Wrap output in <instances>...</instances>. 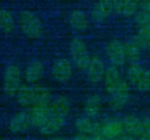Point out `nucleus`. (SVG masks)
I'll use <instances>...</instances> for the list:
<instances>
[{"label":"nucleus","instance_id":"1","mask_svg":"<svg viewBox=\"0 0 150 140\" xmlns=\"http://www.w3.org/2000/svg\"><path fill=\"white\" fill-rule=\"evenodd\" d=\"M69 53L75 67L80 70H86L91 57L84 40L77 37L72 39L69 43Z\"/></svg>","mask_w":150,"mask_h":140},{"label":"nucleus","instance_id":"2","mask_svg":"<svg viewBox=\"0 0 150 140\" xmlns=\"http://www.w3.org/2000/svg\"><path fill=\"white\" fill-rule=\"evenodd\" d=\"M19 25L23 32L30 39H38L42 34L40 18L30 11H23L19 16Z\"/></svg>","mask_w":150,"mask_h":140},{"label":"nucleus","instance_id":"3","mask_svg":"<svg viewBox=\"0 0 150 140\" xmlns=\"http://www.w3.org/2000/svg\"><path fill=\"white\" fill-rule=\"evenodd\" d=\"M21 72L19 68L9 65L4 74V90L9 96H15L21 87Z\"/></svg>","mask_w":150,"mask_h":140},{"label":"nucleus","instance_id":"4","mask_svg":"<svg viewBox=\"0 0 150 140\" xmlns=\"http://www.w3.org/2000/svg\"><path fill=\"white\" fill-rule=\"evenodd\" d=\"M110 104L113 110H121L127 103L130 97V86L129 82L124 78L118 85L115 90L109 95Z\"/></svg>","mask_w":150,"mask_h":140},{"label":"nucleus","instance_id":"5","mask_svg":"<svg viewBox=\"0 0 150 140\" xmlns=\"http://www.w3.org/2000/svg\"><path fill=\"white\" fill-rule=\"evenodd\" d=\"M107 56L112 66L122 67L127 63L125 44L118 39L112 40L106 47Z\"/></svg>","mask_w":150,"mask_h":140},{"label":"nucleus","instance_id":"6","mask_svg":"<svg viewBox=\"0 0 150 140\" xmlns=\"http://www.w3.org/2000/svg\"><path fill=\"white\" fill-rule=\"evenodd\" d=\"M73 74L72 63L67 58H59L54 61L52 67V75L54 79L60 82L69 81Z\"/></svg>","mask_w":150,"mask_h":140},{"label":"nucleus","instance_id":"7","mask_svg":"<svg viewBox=\"0 0 150 140\" xmlns=\"http://www.w3.org/2000/svg\"><path fill=\"white\" fill-rule=\"evenodd\" d=\"M100 134L105 140H119L126 134L122 120L112 119L102 124Z\"/></svg>","mask_w":150,"mask_h":140},{"label":"nucleus","instance_id":"8","mask_svg":"<svg viewBox=\"0 0 150 140\" xmlns=\"http://www.w3.org/2000/svg\"><path fill=\"white\" fill-rule=\"evenodd\" d=\"M86 71L88 79L93 83H98L104 80L106 68L103 60L100 57L93 56L91 58Z\"/></svg>","mask_w":150,"mask_h":140},{"label":"nucleus","instance_id":"9","mask_svg":"<svg viewBox=\"0 0 150 140\" xmlns=\"http://www.w3.org/2000/svg\"><path fill=\"white\" fill-rule=\"evenodd\" d=\"M100 123H98L91 119L89 117H82L76 119L75 127L78 134L86 135V136H93L97 134H100L101 130Z\"/></svg>","mask_w":150,"mask_h":140},{"label":"nucleus","instance_id":"10","mask_svg":"<svg viewBox=\"0 0 150 140\" xmlns=\"http://www.w3.org/2000/svg\"><path fill=\"white\" fill-rule=\"evenodd\" d=\"M112 13H114L113 1L103 0L96 3L91 12V18L97 22H102L107 19Z\"/></svg>","mask_w":150,"mask_h":140},{"label":"nucleus","instance_id":"11","mask_svg":"<svg viewBox=\"0 0 150 140\" xmlns=\"http://www.w3.org/2000/svg\"><path fill=\"white\" fill-rule=\"evenodd\" d=\"M65 125V118L52 113L38 129L40 133L46 136L54 135L62 129Z\"/></svg>","mask_w":150,"mask_h":140},{"label":"nucleus","instance_id":"12","mask_svg":"<svg viewBox=\"0 0 150 140\" xmlns=\"http://www.w3.org/2000/svg\"><path fill=\"white\" fill-rule=\"evenodd\" d=\"M123 79L124 78L121 75V73L118 67L112 65L109 68H107L104 77L105 89L106 93L108 95H111Z\"/></svg>","mask_w":150,"mask_h":140},{"label":"nucleus","instance_id":"13","mask_svg":"<svg viewBox=\"0 0 150 140\" xmlns=\"http://www.w3.org/2000/svg\"><path fill=\"white\" fill-rule=\"evenodd\" d=\"M29 115L26 112H18L15 114L9 123V129L13 133H23L31 127Z\"/></svg>","mask_w":150,"mask_h":140},{"label":"nucleus","instance_id":"14","mask_svg":"<svg viewBox=\"0 0 150 140\" xmlns=\"http://www.w3.org/2000/svg\"><path fill=\"white\" fill-rule=\"evenodd\" d=\"M114 13L122 17L135 16L140 9V2L133 0H119L113 1Z\"/></svg>","mask_w":150,"mask_h":140},{"label":"nucleus","instance_id":"15","mask_svg":"<svg viewBox=\"0 0 150 140\" xmlns=\"http://www.w3.org/2000/svg\"><path fill=\"white\" fill-rule=\"evenodd\" d=\"M52 114L50 105L49 106H34L29 112V118L31 125L39 129L40 125L46 121V119Z\"/></svg>","mask_w":150,"mask_h":140},{"label":"nucleus","instance_id":"16","mask_svg":"<svg viewBox=\"0 0 150 140\" xmlns=\"http://www.w3.org/2000/svg\"><path fill=\"white\" fill-rule=\"evenodd\" d=\"M69 23L73 30L83 32L89 27L90 18L84 11L77 9L71 12L69 18Z\"/></svg>","mask_w":150,"mask_h":140},{"label":"nucleus","instance_id":"17","mask_svg":"<svg viewBox=\"0 0 150 140\" xmlns=\"http://www.w3.org/2000/svg\"><path fill=\"white\" fill-rule=\"evenodd\" d=\"M45 74V68L41 61L33 60L29 62L25 69V79L30 83H35L40 81Z\"/></svg>","mask_w":150,"mask_h":140},{"label":"nucleus","instance_id":"18","mask_svg":"<svg viewBox=\"0 0 150 140\" xmlns=\"http://www.w3.org/2000/svg\"><path fill=\"white\" fill-rule=\"evenodd\" d=\"M33 107L50 105L52 96L47 88L41 85H34L33 86Z\"/></svg>","mask_w":150,"mask_h":140},{"label":"nucleus","instance_id":"19","mask_svg":"<svg viewBox=\"0 0 150 140\" xmlns=\"http://www.w3.org/2000/svg\"><path fill=\"white\" fill-rule=\"evenodd\" d=\"M123 126L125 130V133L134 138H138L142 130V120L134 115H127L123 120Z\"/></svg>","mask_w":150,"mask_h":140},{"label":"nucleus","instance_id":"20","mask_svg":"<svg viewBox=\"0 0 150 140\" xmlns=\"http://www.w3.org/2000/svg\"><path fill=\"white\" fill-rule=\"evenodd\" d=\"M52 113L65 118L70 111V102L65 96H59L50 103Z\"/></svg>","mask_w":150,"mask_h":140},{"label":"nucleus","instance_id":"21","mask_svg":"<svg viewBox=\"0 0 150 140\" xmlns=\"http://www.w3.org/2000/svg\"><path fill=\"white\" fill-rule=\"evenodd\" d=\"M103 107V102L98 95L89 96L84 103V112L87 117H94L98 116Z\"/></svg>","mask_w":150,"mask_h":140},{"label":"nucleus","instance_id":"22","mask_svg":"<svg viewBox=\"0 0 150 140\" xmlns=\"http://www.w3.org/2000/svg\"><path fill=\"white\" fill-rule=\"evenodd\" d=\"M125 44V52L127 62L129 64L139 63L142 58V49L132 39L127 41Z\"/></svg>","mask_w":150,"mask_h":140},{"label":"nucleus","instance_id":"23","mask_svg":"<svg viewBox=\"0 0 150 140\" xmlns=\"http://www.w3.org/2000/svg\"><path fill=\"white\" fill-rule=\"evenodd\" d=\"M15 96L17 98L18 103L21 106L25 107V106L33 105V86L22 85Z\"/></svg>","mask_w":150,"mask_h":140},{"label":"nucleus","instance_id":"24","mask_svg":"<svg viewBox=\"0 0 150 140\" xmlns=\"http://www.w3.org/2000/svg\"><path fill=\"white\" fill-rule=\"evenodd\" d=\"M133 40L142 49H150V25L139 27Z\"/></svg>","mask_w":150,"mask_h":140},{"label":"nucleus","instance_id":"25","mask_svg":"<svg viewBox=\"0 0 150 140\" xmlns=\"http://www.w3.org/2000/svg\"><path fill=\"white\" fill-rule=\"evenodd\" d=\"M14 27L15 20L11 13L6 9H0V29L4 32H11Z\"/></svg>","mask_w":150,"mask_h":140},{"label":"nucleus","instance_id":"26","mask_svg":"<svg viewBox=\"0 0 150 140\" xmlns=\"http://www.w3.org/2000/svg\"><path fill=\"white\" fill-rule=\"evenodd\" d=\"M145 68H146L144 66H142L140 62L129 65V67L127 70V77L132 85L134 86L136 84V82L142 76V73L144 72Z\"/></svg>","mask_w":150,"mask_h":140},{"label":"nucleus","instance_id":"27","mask_svg":"<svg viewBox=\"0 0 150 140\" xmlns=\"http://www.w3.org/2000/svg\"><path fill=\"white\" fill-rule=\"evenodd\" d=\"M134 87L140 91L150 90V68H145Z\"/></svg>","mask_w":150,"mask_h":140},{"label":"nucleus","instance_id":"28","mask_svg":"<svg viewBox=\"0 0 150 140\" xmlns=\"http://www.w3.org/2000/svg\"><path fill=\"white\" fill-rule=\"evenodd\" d=\"M134 18H135V21L138 24L139 27H143V26L150 25L149 12H148L146 11H143V10H141V11H139L135 14Z\"/></svg>","mask_w":150,"mask_h":140},{"label":"nucleus","instance_id":"29","mask_svg":"<svg viewBox=\"0 0 150 140\" xmlns=\"http://www.w3.org/2000/svg\"><path fill=\"white\" fill-rule=\"evenodd\" d=\"M138 140H150V118H144L142 124V130Z\"/></svg>","mask_w":150,"mask_h":140},{"label":"nucleus","instance_id":"30","mask_svg":"<svg viewBox=\"0 0 150 140\" xmlns=\"http://www.w3.org/2000/svg\"><path fill=\"white\" fill-rule=\"evenodd\" d=\"M71 140H94L93 136H86V135H82V134H76L74 136Z\"/></svg>","mask_w":150,"mask_h":140},{"label":"nucleus","instance_id":"31","mask_svg":"<svg viewBox=\"0 0 150 140\" xmlns=\"http://www.w3.org/2000/svg\"><path fill=\"white\" fill-rule=\"evenodd\" d=\"M140 8L143 11H146L150 13V0L140 2Z\"/></svg>","mask_w":150,"mask_h":140},{"label":"nucleus","instance_id":"32","mask_svg":"<svg viewBox=\"0 0 150 140\" xmlns=\"http://www.w3.org/2000/svg\"><path fill=\"white\" fill-rule=\"evenodd\" d=\"M119 140H136V139H135V138H134V137H131V136H129V135L125 134L123 137H121V138H120Z\"/></svg>","mask_w":150,"mask_h":140},{"label":"nucleus","instance_id":"33","mask_svg":"<svg viewBox=\"0 0 150 140\" xmlns=\"http://www.w3.org/2000/svg\"><path fill=\"white\" fill-rule=\"evenodd\" d=\"M50 140H66L65 139H63V138H60V137H57V138H54V139H52Z\"/></svg>","mask_w":150,"mask_h":140},{"label":"nucleus","instance_id":"34","mask_svg":"<svg viewBox=\"0 0 150 140\" xmlns=\"http://www.w3.org/2000/svg\"><path fill=\"white\" fill-rule=\"evenodd\" d=\"M20 140H31V139H20Z\"/></svg>","mask_w":150,"mask_h":140},{"label":"nucleus","instance_id":"35","mask_svg":"<svg viewBox=\"0 0 150 140\" xmlns=\"http://www.w3.org/2000/svg\"><path fill=\"white\" fill-rule=\"evenodd\" d=\"M0 140H2V139H0Z\"/></svg>","mask_w":150,"mask_h":140}]
</instances>
